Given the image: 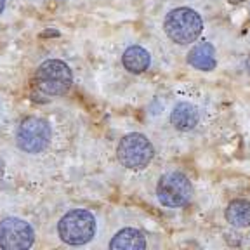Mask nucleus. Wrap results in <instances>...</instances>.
I'll return each instance as SVG.
<instances>
[{
    "label": "nucleus",
    "mask_w": 250,
    "mask_h": 250,
    "mask_svg": "<svg viewBox=\"0 0 250 250\" xmlns=\"http://www.w3.org/2000/svg\"><path fill=\"white\" fill-rule=\"evenodd\" d=\"M226 221L234 228L250 226V202L249 200H233L226 207Z\"/></svg>",
    "instance_id": "nucleus-12"
},
{
    "label": "nucleus",
    "mask_w": 250,
    "mask_h": 250,
    "mask_svg": "<svg viewBox=\"0 0 250 250\" xmlns=\"http://www.w3.org/2000/svg\"><path fill=\"white\" fill-rule=\"evenodd\" d=\"M35 242V231L26 221L7 217L0 223V249L26 250Z\"/></svg>",
    "instance_id": "nucleus-7"
},
{
    "label": "nucleus",
    "mask_w": 250,
    "mask_h": 250,
    "mask_svg": "<svg viewBox=\"0 0 250 250\" xmlns=\"http://www.w3.org/2000/svg\"><path fill=\"white\" fill-rule=\"evenodd\" d=\"M5 7V0H0V14H2V11H4Z\"/></svg>",
    "instance_id": "nucleus-14"
},
{
    "label": "nucleus",
    "mask_w": 250,
    "mask_h": 250,
    "mask_svg": "<svg viewBox=\"0 0 250 250\" xmlns=\"http://www.w3.org/2000/svg\"><path fill=\"white\" fill-rule=\"evenodd\" d=\"M117 156L124 167L141 170V168L148 167L149 162L153 160L155 149L148 137L139 132H132L122 137L117 148Z\"/></svg>",
    "instance_id": "nucleus-4"
},
{
    "label": "nucleus",
    "mask_w": 250,
    "mask_h": 250,
    "mask_svg": "<svg viewBox=\"0 0 250 250\" xmlns=\"http://www.w3.org/2000/svg\"><path fill=\"white\" fill-rule=\"evenodd\" d=\"M167 37L177 45L195 42L203 30V21L196 11L189 7H177L170 11L164 20Z\"/></svg>",
    "instance_id": "nucleus-1"
},
{
    "label": "nucleus",
    "mask_w": 250,
    "mask_h": 250,
    "mask_svg": "<svg viewBox=\"0 0 250 250\" xmlns=\"http://www.w3.org/2000/svg\"><path fill=\"white\" fill-rule=\"evenodd\" d=\"M51 127L45 120L39 117H28L18 127L16 132V143L24 153H42L51 143Z\"/></svg>",
    "instance_id": "nucleus-6"
},
{
    "label": "nucleus",
    "mask_w": 250,
    "mask_h": 250,
    "mask_svg": "<svg viewBox=\"0 0 250 250\" xmlns=\"http://www.w3.org/2000/svg\"><path fill=\"white\" fill-rule=\"evenodd\" d=\"M170 124L181 132L193 130L198 124V109L191 103H177L170 113Z\"/></svg>",
    "instance_id": "nucleus-8"
},
{
    "label": "nucleus",
    "mask_w": 250,
    "mask_h": 250,
    "mask_svg": "<svg viewBox=\"0 0 250 250\" xmlns=\"http://www.w3.org/2000/svg\"><path fill=\"white\" fill-rule=\"evenodd\" d=\"M122 62H124L125 70L137 75L148 70L151 58H149V52L146 51L145 47L130 45L129 49H125L124 56H122Z\"/></svg>",
    "instance_id": "nucleus-11"
},
{
    "label": "nucleus",
    "mask_w": 250,
    "mask_h": 250,
    "mask_svg": "<svg viewBox=\"0 0 250 250\" xmlns=\"http://www.w3.org/2000/svg\"><path fill=\"white\" fill-rule=\"evenodd\" d=\"M96 217L85 208H75L59 219L58 234L68 245H85L94 238Z\"/></svg>",
    "instance_id": "nucleus-2"
},
{
    "label": "nucleus",
    "mask_w": 250,
    "mask_h": 250,
    "mask_svg": "<svg viewBox=\"0 0 250 250\" xmlns=\"http://www.w3.org/2000/svg\"><path fill=\"white\" fill-rule=\"evenodd\" d=\"M71 82H73V75L70 66L59 59H47L35 71L37 89L47 96L66 94L71 87Z\"/></svg>",
    "instance_id": "nucleus-3"
},
{
    "label": "nucleus",
    "mask_w": 250,
    "mask_h": 250,
    "mask_svg": "<svg viewBox=\"0 0 250 250\" xmlns=\"http://www.w3.org/2000/svg\"><path fill=\"white\" fill-rule=\"evenodd\" d=\"M188 62H189L193 68H196V70H202V71L214 70L215 64H217L214 47L208 42L196 43L191 51L188 52Z\"/></svg>",
    "instance_id": "nucleus-9"
},
{
    "label": "nucleus",
    "mask_w": 250,
    "mask_h": 250,
    "mask_svg": "<svg viewBox=\"0 0 250 250\" xmlns=\"http://www.w3.org/2000/svg\"><path fill=\"white\" fill-rule=\"evenodd\" d=\"M4 168H5V165H4V160L0 158V179L4 177Z\"/></svg>",
    "instance_id": "nucleus-13"
},
{
    "label": "nucleus",
    "mask_w": 250,
    "mask_h": 250,
    "mask_svg": "<svg viewBox=\"0 0 250 250\" xmlns=\"http://www.w3.org/2000/svg\"><path fill=\"white\" fill-rule=\"evenodd\" d=\"M156 196L164 207L179 208L189 203L193 196V186L184 174L181 172H168L158 181Z\"/></svg>",
    "instance_id": "nucleus-5"
},
{
    "label": "nucleus",
    "mask_w": 250,
    "mask_h": 250,
    "mask_svg": "<svg viewBox=\"0 0 250 250\" xmlns=\"http://www.w3.org/2000/svg\"><path fill=\"white\" fill-rule=\"evenodd\" d=\"M111 250H145L146 249V238L143 233L132 228H125L115 234L109 242Z\"/></svg>",
    "instance_id": "nucleus-10"
}]
</instances>
